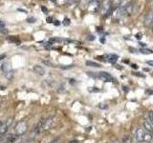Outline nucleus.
<instances>
[{"mask_svg": "<svg viewBox=\"0 0 153 143\" xmlns=\"http://www.w3.org/2000/svg\"><path fill=\"white\" fill-rule=\"evenodd\" d=\"M27 21L29 22V23H35L36 22V18L35 17H31V18H28Z\"/></svg>", "mask_w": 153, "mask_h": 143, "instance_id": "nucleus-20", "label": "nucleus"}, {"mask_svg": "<svg viewBox=\"0 0 153 143\" xmlns=\"http://www.w3.org/2000/svg\"><path fill=\"white\" fill-rule=\"evenodd\" d=\"M69 24H70V20H69V18H65L64 21H63V25L68 26Z\"/></svg>", "mask_w": 153, "mask_h": 143, "instance_id": "nucleus-19", "label": "nucleus"}, {"mask_svg": "<svg viewBox=\"0 0 153 143\" xmlns=\"http://www.w3.org/2000/svg\"><path fill=\"white\" fill-rule=\"evenodd\" d=\"M152 32H153V26H152Z\"/></svg>", "mask_w": 153, "mask_h": 143, "instance_id": "nucleus-38", "label": "nucleus"}, {"mask_svg": "<svg viewBox=\"0 0 153 143\" xmlns=\"http://www.w3.org/2000/svg\"><path fill=\"white\" fill-rule=\"evenodd\" d=\"M51 1H53V2H55V3H56V0H51Z\"/></svg>", "mask_w": 153, "mask_h": 143, "instance_id": "nucleus-37", "label": "nucleus"}, {"mask_svg": "<svg viewBox=\"0 0 153 143\" xmlns=\"http://www.w3.org/2000/svg\"><path fill=\"white\" fill-rule=\"evenodd\" d=\"M114 143H120V142H119L118 140H116V141H114Z\"/></svg>", "mask_w": 153, "mask_h": 143, "instance_id": "nucleus-36", "label": "nucleus"}, {"mask_svg": "<svg viewBox=\"0 0 153 143\" xmlns=\"http://www.w3.org/2000/svg\"><path fill=\"white\" fill-rule=\"evenodd\" d=\"M41 9H42V11L44 13H47V10H46V8H44V7H41Z\"/></svg>", "mask_w": 153, "mask_h": 143, "instance_id": "nucleus-32", "label": "nucleus"}, {"mask_svg": "<svg viewBox=\"0 0 153 143\" xmlns=\"http://www.w3.org/2000/svg\"><path fill=\"white\" fill-rule=\"evenodd\" d=\"M88 92H90V93H100L102 92V90L99 89V88H96V87H90V88H88Z\"/></svg>", "mask_w": 153, "mask_h": 143, "instance_id": "nucleus-17", "label": "nucleus"}, {"mask_svg": "<svg viewBox=\"0 0 153 143\" xmlns=\"http://www.w3.org/2000/svg\"><path fill=\"white\" fill-rule=\"evenodd\" d=\"M145 133H147V131H145L144 128H141V127L138 128L135 133V137L137 138V140L139 142H144Z\"/></svg>", "mask_w": 153, "mask_h": 143, "instance_id": "nucleus-3", "label": "nucleus"}, {"mask_svg": "<svg viewBox=\"0 0 153 143\" xmlns=\"http://www.w3.org/2000/svg\"><path fill=\"white\" fill-rule=\"evenodd\" d=\"M105 58L107 59V61H109L110 63H116L117 62V60L119 58V56L117 55H115V54H112V55H105Z\"/></svg>", "mask_w": 153, "mask_h": 143, "instance_id": "nucleus-11", "label": "nucleus"}, {"mask_svg": "<svg viewBox=\"0 0 153 143\" xmlns=\"http://www.w3.org/2000/svg\"><path fill=\"white\" fill-rule=\"evenodd\" d=\"M132 68L133 69H138V66L136 65V64H134V65H132Z\"/></svg>", "mask_w": 153, "mask_h": 143, "instance_id": "nucleus-31", "label": "nucleus"}, {"mask_svg": "<svg viewBox=\"0 0 153 143\" xmlns=\"http://www.w3.org/2000/svg\"><path fill=\"white\" fill-rule=\"evenodd\" d=\"M54 24H55V25H57V26H58V25H59V22H58V20H56V21L54 22Z\"/></svg>", "mask_w": 153, "mask_h": 143, "instance_id": "nucleus-30", "label": "nucleus"}, {"mask_svg": "<svg viewBox=\"0 0 153 143\" xmlns=\"http://www.w3.org/2000/svg\"><path fill=\"white\" fill-rule=\"evenodd\" d=\"M1 71L5 74V76H6L7 77H10L9 74H10L11 76H13V69H12V66H11V64L8 63V62H5V63L2 64V66H1Z\"/></svg>", "mask_w": 153, "mask_h": 143, "instance_id": "nucleus-2", "label": "nucleus"}, {"mask_svg": "<svg viewBox=\"0 0 153 143\" xmlns=\"http://www.w3.org/2000/svg\"><path fill=\"white\" fill-rule=\"evenodd\" d=\"M140 52H141V54H143V55H151V54H153V51L149 50V49L142 48L140 50Z\"/></svg>", "mask_w": 153, "mask_h": 143, "instance_id": "nucleus-15", "label": "nucleus"}, {"mask_svg": "<svg viewBox=\"0 0 153 143\" xmlns=\"http://www.w3.org/2000/svg\"><path fill=\"white\" fill-rule=\"evenodd\" d=\"M89 9H90L93 13H97L98 11L100 10L102 8V4H100V1H95V2H90L89 3Z\"/></svg>", "mask_w": 153, "mask_h": 143, "instance_id": "nucleus-8", "label": "nucleus"}, {"mask_svg": "<svg viewBox=\"0 0 153 143\" xmlns=\"http://www.w3.org/2000/svg\"><path fill=\"white\" fill-rule=\"evenodd\" d=\"M135 74V76H140V77H144V74H139V73H136V74Z\"/></svg>", "mask_w": 153, "mask_h": 143, "instance_id": "nucleus-27", "label": "nucleus"}, {"mask_svg": "<svg viewBox=\"0 0 153 143\" xmlns=\"http://www.w3.org/2000/svg\"><path fill=\"white\" fill-rule=\"evenodd\" d=\"M147 64L150 67H153V60H148V61H147Z\"/></svg>", "mask_w": 153, "mask_h": 143, "instance_id": "nucleus-25", "label": "nucleus"}, {"mask_svg": "<svg viewBox=\"0 0 153 143\" xmlns=\"http://www.w3.org/2000/svg\"><path fill=\"white\" fill-rule=\"evenodd\" d=\"M100 9H102V13L106 16V13L111 10V0H103Z\"/></svg>", "mask_w": 153, "mask_h": 143, "instance_id": "nucleus-7", "label": "nucleus"}, {"mask_svg": "<svg viewBox=\"0 0 153 143\" xmlns=\"http://www.w3.org/2000/svg\"><path fill=\"white\" fill-rule=\"evenodd\" d=\"M47 22H49V23H51V22H52V17H48V18H47Z\"/></svg>", "mask_w": 153, "mask_h": 143, "instance_id": "nucleus-28", "label": "nucleus"}, {"mask_svg": "<svg viewBox=\"0 0 153 143\" xmlns=\"http://www.w3.org/2000/svg\"><path fill=\"white\" fill-rule=\"evenodd\" d=\"M127 0H121V6H125V5H126L127 4ZM120 6V7H121Z\"/></svg>", "mask_w": 153, "mask_h": 143, "instance_id": "nucleus-24", "label": "nucleus"}, {"mask_svg": "<svg viewBox=\"0 0 153 143\" xmlns=\"http://www.w3.org/2000/svg\"><path fill=\"white\" fill-rule=\"evenodd\" d=\"M55 121H56V118H54V116H51V118L45 119L44 120V124H43V130L44 131L50 130L51 128L54 126Z\"/></svg>", "mask_w": 153, "mask_h": 143, "instance_id": "nucleus-5", "label": "nucleus"}, {"mask_svg": "<svg viewBox=\"0 0 153 143\" xmlns=\"http://www.w3.org/2000/svg\"><path fill=\"white\" fill-rule=\"evenodd\" d=\"M78 1H79V0H69L67 4H68V5H73V4H75V3H77Z\"/></svg>", "mask_w": 153, "mask_h": 143, "instance_id": "nucleus-21", "label": "nucleus"}, {"mask_svg": "<svg viewBox=\"0 0 153 143\" xmlns=\"http://www.w3.org/2000/svg\"><path fill=\"white\" fill-rule=\"evenodd\" d=\"M143 128L147 132H149V133H152L153 132V125L150 122H148L147 119H145L144 121V123H143Z\"/></svg>", "mask_w": 153, "mask_h": 143, "instance_id": "nucleus-10", "label": "nucleus"}, {"mask_svg": "<svg viewBox=\"0 0 153 143\" xmlns=\"http://www.w3.org/2000/svg\"><path fill=\"white\" fill-rule=\"evenodd\" d=\"M100 42H102V43L105 42V38H103V37H102V38H100Z\"/></svg>", "mask_w": 153, "mask_h": 143, "instance_id": "nucleus-29", "label": "nucleus"}, {"mask_svg": "<svg viewBox=\"0 0 153 143\" xmlns=\"http://www.w3.org/2000/svg\"><path fill=\"white\" fill-rule=\"evenodd\" d=\"M147 120L148 122H150L152 125H153V112L149 111L147 113Z\"/></svg>", "mask_w": 153, "mask_h": 143, "instance_id": "nucleus-16", "label": "nucleus"}, {"mask_svg": "<svg viewBox=\"0 0 153 143\" xmlns=\"http://www.w3.org/2000/svg\"><path fill=\"white\" fill-rule=\"evenodd\" d=\"M0 143H1V142H0Z\"/></svg>", "mask_w": 153, "mask_h": 143, "instance_id": "nucleus-39", "label": "nucleus"}, {"mask_svg": "<svg viewBox=\"0 0 153 143\" xmlns=\"http://www.w3.org/2000/svg\"><path fill=\"white\" fill-rule=\"evenodd\" d=\"M140 45H141V46H143V47H145V46H147V44H145V43H140Z\"/></svg>", "mask_w": 153, "mask_h": 143, "instance_id": "nucleus-33", "label": "nucleus"}, {"mask_svg": "<svg viewBox=\"0 0 153 143\" xmlns=\"http://www.w3.org/2000/svg\"><path fill=\"white\" fill-rule=\"evenodd\" d=\"M27 131V123L25 121H20L17 123V125L16 127V133L17 135H23L25 134V132Z\"/></svg>", "mask_w": 153, "mask_h": 143, "instance_id": "nucleus-1", "label": "nucleus"}, {"mask_svg": "<svg viewBox=\"0 0 153 143\" xmlns=\"http://www.w3.org/2000/svg\"><path fill=\"white\" fill-rule=\"evenodd\" d=\"M33 71L36 74H37V76H43L46 73L45 69H44V68L42 66H40V65H35L33 68Z\"/></svg>", "mask_w": 153, "mask_h": 143, "instance_id": "nucleus-9", "label": "nucleus"}, {"mask_svg": "<svg viewBox=\"0 0 153 143\" xmlns=\"http://www.w3.org/2000/svg\"><path fill=\"white\" fill-rule=\"evenodd\" d=\"M129 50L131 51L132 54H138V50H137V49H134V48H129Z\"/></svg>", "mask_w": 153, "mask_h": 143, "instance_id": "nucleus-23", "label": "nucleus"}, {"mask_svg": "<svg viewBox=\"0 0 153 143\" xmlns=\"http://www.w3.org/2000/svg\"><path fill=\"white\" fill-rule=\"evenodd\" d=\"M95 1H100V0H90V2H95Z\"/></svg>", "mask_w": 153, "mask_h": 143, "instance_id": "nucleus-35", "label": "nucleus"}, {"mask_svg": "<svg viewBox=\"0 0 153 143\" xmlns=\"http://www.w3.org/2000/svg\"><path fill=\"white\" fill-rule=\"evenodd\" d=\"M98 77L100 80H102L104 82H111L112 80H113V77H112L111 74L109 73H107V72H100V73L99 74Z\"/></svg>", "mask_w": 153, "mask_h": 143, "instance_id": "nucleus-6", "label": "nucleus"}, {"mask_svg": "<svg viewBox=\"0 0 153 143\" xmlns=\"http://www.w3.org/2000/svg\"><path fill=\"white\" fill-rule=\"evenodd\" d=\"M85 64H86V66L93 67V68H100L102 67V65H100V63H97V62H94V61H89V60L85 62Z\"/></svg>", "mask_w": 153, "mask_h": 143, "instance_id": "nucleus-12", "label": "nucleus"}, {"mask_svg": "<svg viewBox=\"0 0 153 143\" xmlns=\"http://www.w3.org/2000/svg\"><path fill=\"white\" fill-rule=\"evenodd\" d=\"M90 0H80V7L81 9H85L89 6Z\"/></svg>", "mask_w": 153, "mask_h": 143, "instance_id": "nucleus-13", "label": "nucleus"}, {"mask_svg": "<svg viewBox=\"0 0 153 143\" xmlns=\"http://www.w3.org/2000/svg\"><path fill=\"white\" fill-rule=\"evenodd\" d=\"M144 25L145 26V27H150V26L153 25V12H148L144 16Z\"/></svg>", "mask_w": 153, "mask_h": 143, "instance_id": "nucleus-4", "label": "nucleus"}, {"mask_svg": "<svg viewBox=\"0 0 153 143\" xmlns=\"http://www.w3.org/2000/svg\"><path fill=\"white\" fill-rule=\"evenodd\" d=\"M43 63L45 64V65H47V66H50V67L53 66V63L50 62L49 60H48V61H47V60H43Z\"/></svg>", "mask_w": 153, "mask_h": 143, "instance_id": "nucleus-18", "label": "nucleus"}, {"mask_svg": "<svg viewBox=\"0 0 153 143\" xmlns=\"http://www.w3.org/2000/svg\"><path fill=\"white\" fill-rule=\"evenodd\" d=\"M8 40L10 41V42L14 43V44H16V45H19L20 44V40L18 39V37H16V36H10V37H8Z\"/></svg>", "mask_w": 153, "mask_h": 143, "instance_id": "nucleus-14", "label": "nucleus"}, {"mask_svg": "<svg viewBox=\"0 0 153 143\" xmlns=\"http://www.w3.org/2000/svg\"><path fill=\"white\" fill-rule=\"evenodd\" d=\"M141 35H140V33H138V35H136V38H138V39H140L141 38V36H140Z\"/></svg>", "mask_w": 153, "mask_h": 143, "instance_id": "nucleus-34", "label": "nucleus"}, {"mask_svg": "<svg viewBox=\"0 0 153 143\" xmlns=\"http://www.w3.org/2000/svg\"><path fill=\"white\" fill-rule=\"evenodd\" d=\"M69 0H58V3L59 4H67Z\"/></svg>", "mask_w": 153, "mask_h": 143, "instance_id": "nucleus-22", "label": "nucleus"}, {"mask_svg": "<svg viewBox=\"0 0 153 143\" xmlns=\"http://www.w3.org/2000/svg\"><path fill=\"white\" fill-rule=\"evenodd\" d=\"M87 39H88V40H90V41H93V40L95 39V36H93V35H88Z\"/></svg>", "mask_w": 153, "mask_h": 143, "instance_id": "nucleus-26", "label": "nucleus"}]
</instances>
